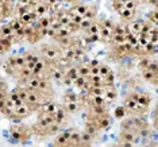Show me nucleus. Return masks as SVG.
<instances>
[{
  "label": "nucleus",
  "mask_w": 158,
  "mask_h": 147,
  "mask_svg": "<svg viewBox=\"0 0 158 147\" xmlns=\"http://www.w3.org/2000/svg\"><path fill=\"white\" fill-rule=\"evenodd\" d=\"M124 108H126V111H128L131 113H142L147 109L145 107H142V105H139L137 101H134L130 97L126 99V101H124Z\"/></svg>",
  "instance_id": "f257e3e1"
},
{
  "label": "nucleus",
  "mask_w": 158,
  "mask_h": 147,
  "mask_svg": "<svg viewBox=\"0 0 158 147\" xmlns=\"http://www.w3.org/2000/svg\"><path fill=\"white\" fill-rule=\"evenodd\" d=\"M43 55L48 58V61H50V62H55L59 58V53L55 50L54 47H50V46L43 47Z\"/></svg>",
  "instance_id": "f03ea898"
},
{
  "label": "nucleus",
  "mask_w": 158,
  "mask_h": 147,
  "mask_svg": "<svg viewBox=\"0 0 158 147\" xmlns=\"http://www.w3.org/2000/svg\"><path fill=\"white\" fill-rule=\"evenodd\" d=\"M57 109H58V105L57 104H54V103H48V104L42 105L41 112H42V115H54Z\"/></svg>",
  "instance_id": "7ed1b4c3"
},
{
  "label": "nucleus",
  "mask_w": 158,
  "mask_h": 147,
  "mask_svg": "<svg viewBox=\"0 0 158 147\" xmlns=\"http://www.w3.org/2000/svg\"><path fill=\"white\" fill-rule=\"evenodd\" d=\"M87 11H88L87 6H75L73 8H70V10H69V12H70L72 15H77V16H81V18H84V16H85Z\"/></svg>",
  "instance_id": "20e7f679"
},
{
  "label": "nucleus",
  "mask_w": 158,
  "mask_h": 147,
  "mask_svg": "<svg viewBox=\"0 0 158 147\" xmlns=\"http://www.w3.org/2000/svg\"><path fill=\"white\" fill-rule=\"evenodd\" d=\"M28 112H30V109H28L27 104H20L14 108V115H15V116H19V117L28 115Z\"/></svg>",
  "instance_id": "39448f33"
},
{
  "label": "nucleus",
  "mask_w": 158,
  "mask_h": 147,
  "mask_svg": "<svg viewBox=\"0 0 158 147\" xmlns=\"http://www.w3.org/2000/svg\"><path fill=\"white\" fill-rule=\"evenodd\" d=\"M32 20H35V14H34V12L27 11L20 16V22H22V24H30V23H32Z\"/></svg>",
  "instance_id": "423d86ee"
},
{
  "label": "nucleus",
  "mask_w": 158,
  "mask_h": 147,
  "mask_svg": "<svg viewBox=\"0 0 158 147\" xmlns=\"http://www.w3.org/2000/svg\"><path fill=\"white\" fill-rule=\"evenodd\" d=\"M46 10H49L48 4L46 3H42V1H39V3L35 4V10H34V14H35V16H42L46 12Z\"/></svg>",
  "instance_id": "0eeeda50"
},
{
  "label": "nucleus",
  "mask_w": 158,
  "mask_h": 147,
  "mask_svg": "<svg viewBox=\"0 0 158 147\" xmlns=\"http://www.w3.org/2000/svg\"><path fill=\"white\" fill-rule=\"evenodd\" d=\"M119 14H120V16H122L123 19L130 20V19H132V18H134L135 10H127V8H122V10L119 11Z\"/></svg>",
  "instance_id": "6e6552de"
},
{
  "label": "nucleus",
  "mask_w": 158,
  "mask_h": 147,
  "mask_svg": "<svg viewBox=\"0 0 158 147\" xmlns=\"http://www.w3.org/2000/svg\"><path fill=\"white\" fill-rule=\"evenodd\" d=\"M69 80H72V81L75 82L77 78L80 77V74H79V70H77V68H72V69H69V72H68L66 74H65Z\"/></svg>",
  "instance_id": "1a4fd4ad"
},
{
  "label": "nucleus",
  "mask_w": 158,
  "mask_h": 147,
  "mask_svg": "<svg viewBox=\"0 0 158 147\" xmlns=\"http://www.w3.org/2000/svg\"><path fill=\"white\" fill-rule=\"evenodd\" d=\"M110 74H112V72H111V69L107 65H100L99 66V76L100 77L106 78V77H108Z\"/></svg>",
  "instance_id": "9d476101"
},
{
  "label": "nucleus",
  "mask_w": 158,
  "mask_h": 147,
  "mask_svg": "<svg viewBox=\"0 0 158 147\" xmlns=\"http://www.w3.org/2000/svg\"><path fill=\"white\" fill-rule=\"evenodd\" d=\"M79 103L76 101V103H65V111H68V112H70V113H73V112H76V111H79Z\"/></svg>",
  "instance_id": "9b49d317"
},
{
  "label": "nucleus",
  "mask_w": 158,
  "mask_h": 147,
  "mask_svg": "<svg viewBox=\"0 0 158 147\" xmlns=\"http://www.w3.org/2000/svg\"><path fill=\"white\" fill-rule=\"evenodd\" d=\"M77 70H79V74L81 77H89V74H91L89 66H80V68H77Z\"/></svg>",
  "instance_id": "f8f14e48"
},
{
  "label": "nucleus",
  "mask_w": 158,
  "mask_h": 147,
  "mask_svg": "<svg viewBox=\"0 0 158 147\" xmlns=\"http://www.w3.org/2000/svg\"><path fill=\"white\" fill-rule=\"evenodd\" d=\"M126 3H127V0H114V8L119 12L122 8H124V4Z\"/></svg>",
  "instance_id": "ddd939ff"
},
{
  "label": "nucleus",
  "mask_w": 158,
  "mask_h": 147,
  "mask_svg": "<svg viewBox=\"0 0 158 147\" xmlns=\"http://www.w3.org/2000/svg\"><path fill=\"white\" fill-rule=\"evenodd\" d=\"M76 101H77V96L75 93H68L63 97V103H76Z\"/></svg>",
  "instance_id": "4468645a"
},
{
  "label": "nucleus",
  "mask_w": 158,
  "mask_h": 147,
  "mask_svg": "<svg viewBox=\"0 0 158 147\" xmlns=\"http://www.w3.org/2000/svg\"><path fill=\"white\" fill-rule=\"evenodd\" d=\"M145 77L149 80V81H153L155 82V77H157V73H153V72H150V70H146L145 72Z\"/></svg>",
  "instance_id": "2eb2a0df"
},
{
  "label": "nucleus",
  "mask_w": 158,
  "mask_h": 147,
  "mask_svg": "<svg viewBox=\"0 0 158 147\" xmlns=\"http://www.w3.org/2000/svg\"><path fill=\"white\" fill-rule=\"evenodd\" d=\"M120 147H134V143L127 140H120Z\"/></svg>",
  "instance_id": "dca6fc26"
},
{
  "label": "nucleus",
  "mask_w": 158,
  "mask_h": 147,
  "mask_svg": "<svg viewBox=\"0 0 158 147\" xmlns=\"http://www.w3.org/2000/svg\"><path fill=\"white\" fill-rule=\"evenodd\" d=\"M115 115H116V116H119V117H122L123 115H124V109H123V108H119L118 111L115 112Z\"/></svg>",
  "instance_id": "f3484780"
},
{
  "label": "nucleus",
  "mask_w": 158,
  "mask_h": 147,
  "mask_svg": "<svg viewBox=\"0 0 158 147\" xmlns=\"http://www.w3.org/2000/svg\"><path fill=\"white\" fill-rule=\"evenodd\" d=\"M151 18H153V22H157V14H155V12H153V14H151Z\"/></svg>",
  "instance_id": "a211bd4d"
},
{
  "label": "nucleus",
  "mask_w": 158,
  "mask_h": 147,
  "mask_svg": "<svg viewBox=\"0 0 158 147\" xmlns=\"http://www.w3.org/2000/svg\"><path fill=\"white\" fill-rule=\"evenodd\" d=\"M4 18V12H3V10H1V7H0V20Z\"/></svg>",
  "instance_id": "6ab92c4d"
},
{
  "label": "nucleus",
  "mask_w": 158,
  "mask_h": 147,
  "mask_svg": "<svg viewBox=\"0 0 158 147\" xmlns=\"http://www.w3.org/2000/svg\"><path fill=\"white\" fill-rule=\"evenodd\" d=\"M54 147H63V146H59V144H55Z\"/></svg>",
  "instance_id": "aec40b11"
},
{
  "label": "nucleus",
  "mask_w": 158,
  "mask_h": 147,
  "mask_svg": "<svg viewBox=\"0 0 158 147\" xmlns=\"http://www.w3.org/2000/svg\"><path fill=\"white\" fill-rule=\"evenodd\" d=\"M84 147H91V146H88V144H87V146H85V144H84Z\"/></svg>",
  "instance_id": "412c9836"
},
{
  "label": "nucleus",
  "mask_w": 158,
  "mask_h": 147,
  "mask_svg": "<svg viewBox=\"0 0 158 147\" xmlns=\"http://www.w3.org/2000/svg\"><path fill=\"white\" fill-rule=\"evenodd\" d=\"M145 147H150V146H145Z\"/></svg>",
  "instance_id": "4be33fe9"
}]
</instances>
